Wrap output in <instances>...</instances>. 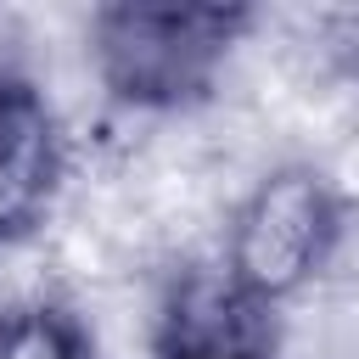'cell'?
Listing matches in <instances>:
<instances>
[{
	"mask_svg": "<svg viewBox=\"0 0 359 359\" xmlns=\"http://www.w3.org/2000/svg\"><path fill=\"white\" fill-rule=\"evenodd\" d=\"M252 28L247 6H101L90 17V56L112 101L174 112L219 84V67Z\"/></svg>",
	"mask_w": 359,
	"mask_h": 359,
	"instance_id": "1",
	"label": "cell"
},
{
	"mask_svg": "<svg viewBox=\"0 0 359 359\" xmlns=\"http://www.w3.org/2000/svg\"><path fill=\"white\" fill-rule=\"evenodd\" d=\"M342 241V196L337 185L309 168V163H286L275 174H264L241 208L230 213L224 230V275L264 297L280 303L292 292H303L337 252Z\"/></svg>",
	"mask_w": 359,
	"mask_h": 359,
	"instance_id": "2",
	"label": "cell"
},
{
	"mask_svg": "<svg viewBox=\"0 0 359 359\" xmlns=\"http://www.w3.org/2000/svg\"><path fill=\"white\" fill-rule=\"evenodd\" d=\"M157 359H280L275 303L224 269H185L157 314Z\"/></svg>",
	"mask_w": 359,
	"mask_h": 359,
	"instance_id": "3",
	"label": "cell"
},
{
	"mask_svg": "<svg viewBox=\"0 0 359 359\" xmlns=\"http://www.w3.org/2000/svg\"><path fill=\"white\" fill-rule=\"evenodd\" d=\"M62 123L45 101V90L0 67V247L34 236L62 191Z\"/></svg>",
	"mask_w": 359,
	"mask_h": 359,
	"instance_id": "4",
	"label": "cell"
},
{
	"mask_svg": "<svg viewBox=\"0 0 359 359\" xmlns=\"http://www.w3.org/2000/svg\"><path fill=\"white\" fill-rule=\"evenodd\" d=\"M0 359H95V337L62 303H11L0 309Z\"/></svg>",
	"mask_w": 359,
	"mask_h": 359,
	"instance_id": "5",
	"label": "cell"
}]
</instances>
